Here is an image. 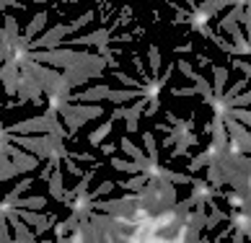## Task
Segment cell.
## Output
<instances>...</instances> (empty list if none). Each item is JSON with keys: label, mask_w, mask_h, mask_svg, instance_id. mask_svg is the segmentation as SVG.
I'll use <instances>...</instances> for the list:
<instances>
[{"label": "cell", "mask_w": 251, "mask_h": 243, "mask_svg": "<svg viewBox=\"0 0 251 243\" xmlns=\"http://www.w3.org/2000/svg\"><path fill=\"white\" fill-rule=\"evenodd\" d=\"M109 166L114 168V171H119V173H143V166L137 161H127V158H114L111 155Z\"/></svg>", "instance_id": "15"}, {"label": "cell", "mask_w": 251, "mask_h": 243, "mask_svg": "<svg viewBox=\"0 0 251 243\" xmlns=\"http://www.w3.org/2000/svg\"><path fill=\"white\" fill-rule=\"evenodd\" d=\"M16 176H21V173H18V168H16L13 163H8V166H0V181L16 179Z\"/></svg>", "instance_id": "35"}, {"label": "cell", "mask_w": 251, "mask_h": 243, "mask_svg": "<svg viewBox=\"0 0 251 243\" xmlns=\"http://www.w3.org/2000/svg\"><path fill=\"white\" fill-rule=\"evenodd\" d=\"M8 158H11L13 166L18 168V173H34L36 168L42 166V161H39L34 153L24 150V147H18V145H13V143H11V147H8Z\"/></svg>", "instance_id": "6"}, {"label": "cell", "mask_w": 251, "mask_h": 243, "mask_svg": "<svg viewBox=\"0 0 251 243\" xmlns=\"http://www.w3.org/2000/svg\"><path fill=\"white\" fill-rule=\"evenodd\" d=\"M197 65H200V68H210L212 60L207 57V54H197Z\"/></svg>", "instance_id": "40"}, {"label": "cell", "mask_w": 251, "mask_h": 243, "mask_svg": "<svg viewBox=\"0 0 251 243\" xmlns=\"http://www.w3.org/2000/svg\"><path fill=\"white\" fill-rule=\"evenodd\" d=\"M114 189H117V184L106 179V181H104V184H101V186H96V189H94V192H88V199H91V202H94V199H99V197H104V194H109V192H114Z\"/></svg>", "instance_id": "31"}, {"label": "cell", "mask_w": 251, "mask_h": 243, "mask_svg": "<svg viewBox=\"0 0 251 243\" xmlns=\"http://www.w3.org/2000/svg\"><path fill=\"white\" fill-rule=\"evenodd\" d=\"M70 34H73L70 24H57V26H52L50 31H42L36 39H31L29 52H34V49H57V47H62V39L70 36Z\"/></svg>", "instance_id": "4"}, {"label": "cell", "mask_w": 251, "mask_h": 243, "mask_svg": "<svg viewBox=\"0 0 251 243\" xmlns=\"http://www.w3.org/2000/svg\"><path fill=\"white\" fill-rule=\"evenodd\" d=\"M18 75H21V65L16 57H8L0 68V83H3L5 93L11 98H16V88H18Z\"/></svg>", "instance_id": "7"}, {"label": "cell", "mask_w": 251, "mask_h": 243, "mask_svg": "<svg viewBox=\"0 0 251 243\" xmlns=\"http://www.w3.org/2000/svg\"><path fill=\"white\" fill-rule=\"evenodd\" d=\"M226 104H228V109H230V106H246V104H251V93L241 91V93H236L233 98H228Z\"/></svg>", "instance_id": "34"}, {"label": "cell", "mask_w": 251, "mask_h": 243, "mask_svg": "<svg viewBox=\"0 0 251 243\" xmlns=\"http://www.w3.org/2000/svg\"><path fill=\"white\" fill-rule=\"evenodd\" d=\"M249 3L251 0H233V5H244V8H249Z\"/></svg>", "instance_id": "42"}, {"label": "cell", "mask_w": 251, "mask_h": 243, "mask_svg": "<svg viewBox=\"0 0 251 243\" xmlns=\"http://www.w3.org/2000/svg\"><path fill=\"white\" fill-rule=\"evenodd\" d=\"M230 225L236 228V233H241V236H249L251 233V220H249V212H241L238 210V215H230Z\"/></svg>", "instance_id": "19"}, {"label": "cell", "mask_w": 251, "mask_h": 243, "mask_svg": "<svg viewBox=\"0 0 251 243\" xmlns=\"http://www.w3.org/2000/svg\"><path fill=\"white\" fill-rule=\"evenodd\" d=\"M212 70V93L215 96H223V88L228 83V68H220V65H210Z\"/></svg>", "instance_id": "14"}, {"label": "cell", "mask_w": 251, "mask_h": 243, "mask_svg": "<svg viewBox=\"0 0 251 243\" xmlns=\"http://www.w3.org/2000/svg\"><path fill=\"white\" fill-rule=\"evenodd\" d=\"M117 147H119V145H111V143H106V140H104V143L99 145V150L104 153V155H114V153H117Z\"/></svg>", "instance_id": "39"}, {"label": "cell", "mask_w": 251, "mask_h": 243, "mask_svg": "<svg viewBox=\"0 0 251 243\" xmlns=\"http://www.w3.org/2000/svg\"><path fill=\"white\" fill-rule=\"evenodd\" d=\"M228 117L236 119V122H241V124H251V114H249L244 106H230V109H228Z\"/></svg>", "instance_id": "28"}, {"label": "cell", "mask_w": 251, "mask_h": 243, "mask_svg": "<svg viewBox=\"0 0 251 243\" xmlns=\"http://www.w3.org/2000/svg\"><path fill=\"white\" fill-rule=\"evenodd\" d=\"M246 83H249V78H241L236 83H230V88H223V101H228V98H233L236 93H241L246 88Z\"/></svg>", "instance_id": "30"}, {"label": "cell", "mask_w": 251, "mask_h": 243, "mask_svg": "<svg viewBox=\"0 0 251 243\" xmlns=\"http://www.w3.org/2000/svg\"><path fill=\"white\" fill-rule=\"evenodd\" d=\"M148 181V173H132V179H125V181H119L117 186H122L125 192H140L143 186Z\"/></svg>", "instance_id": "21"}, {"label": "cell", "mask_w": 251, "mask_h": 243, "mask_svg": "<svg viewBox=\"0 0 251 243\" xmlns=\"http://www.w3.org/2000/svg\"><path fill=\"white\" fill-rule=\"evenodd\" d=\"M111 127H114V119H106L104 124H99V127L94 129V132L88 135V143L94 145V147H99V145H101V143H104V140L111 135Z\"/></svg>", "instance_id": "18"}, {"label": "cell", "mask_w": 251, "mask_h": 243, "mask_svg": "<svg viewBox=\"0 0 251 243\" xmlns=\"http://www.w3.org/2000/svg\"><path fill=\"white\" fill-rule=\"evenodd\" d=\"M140 96H143L140 88H125V91H109L106 93V101H111V104H125V101L140 98Z\"/></svg>", "instance_id": "17"}, {"label": "cell", "mask_w": 251, "mask_h": 243, "mask_svg": "<svg viewBox=\"0 0 251 243\" xmlns=\"http://www.w3.org/2000/svg\"><path fill=\"white\" fill-rule=\"evenodd\" d=\"M148 60H151V73L158 75V73H161V52H158L155 44L148 47Z\"/></svg>", "instance_id": "27"}, {"label": "cell", "mask_w": 251, "mask_h": 243, "mask_svg": "<svg viewBox=\"0 0 251 243\" xmlns=\"http://www.w3.org/2000/svg\"><path fill=\"white\" fill-rule=\"evenodd\" d=\"M207 163H210V155H207V150H204V153H200L197 158H192L187 168H189V173H200V171H202V168L207 166Z\"/></svg>", "instance_id": "29"}, {"label": "cell", "mask_w": 251, "mask_h": 243, "mask_svg": "<svg viewBox=\"0 0 251 243\" xmlns=\"http://www.w3.org/2000/svg\"><path fill=\"white\" fill-rule=\"evenodd\" d=\"M47 181H50V197L57 199V202H62V197H65V186H62V171H60V166L52 168V176H50Z\"/></svg>", "instance_id": "13"}, {"label": "cell", "mask_w": 251, "mask_h": 243, "mask_svg": "<svg viewBox=\"0 0 251 243\" xmlns=\"http://www.w3.org/2000/svg\"><path fill=\"white\" fill-rule=\"evenodd\" d=\"M119 147H122V150H125L129 158H132V161L140 163V166H143V171L148 168V163H151V158H145V153H143L140 147H137V145H135V143H132V140H129L127 135H125L122 140H119Z\"/></svg>", "instance_id": "11"}, {"label": "cell", "mask_w": 251, "mask_h": 243, "mask_svg": "<svg viewBox=\"0 0 251 243\" xmlns=\"http://www.w3.org/2000/svg\"><path fill=\"white\" fill-rule=\"evenodd\" d=\"M187 153H189V147H187V145H174V150L169 153V158L174 161V158H181V155H187Z\"/></svg>", "instance_id": "38"}, {"label": "cell", "mask_w": 251, "mask_h": 243, "mask_svg": "<svg viewBox=\"0 0 251 243\" xmlns=\"http://www.w3.org/2000/svg\"><path fill=\"white\" fill-rule=\"evenodd\" d=\"M5 132L8 135H44V132H50V119H47V114L21 119V122H16V124H8Z\"/></svg>", "instance_id": "5"}, {"label": "cell", "mask_w": 251, "mask_h": 243, "mask_svg": "<svg viewBox=\"0 0 251 243\" xmlns=\"http://www.w3.org/2000/svg\"><path fill=\"white\" fill-rule=\"evenodd\" d=\"M218 29H220V31H228L230 36H233V42H236L233 47L238 49V54H249V52H251V44L246 42V34L238 29V24H236V21H228V18L223 16V18H220V24H218Z\"/></svg>", "instance_id": "8"}, {"label": "cell", "mask_w": 251, "mask_h": 243, "mask_svg": "<svg viewBox=\"0 0 251 243\" xmlns=\"http://www.w3.org/2000/svg\"><path fill=\"white\" fill-rule=\"evenodd\" d=\"M204 168H207V184H212L215 189H220V186H226V184H223V171H220L218 161H210Z\"/></svg>", "instance_id": "23"}, {"label": "cell", "mask_w": 251, "mask_h": 243, "mask_svg": "<svg viewBox=\"0 0 251 243\" xmlns=\"http://www.w3.org/2000/svg\"><path fill=\"white\" fill-rule=\"evenodd\" d=\"M29 101H31V104L44 106V88H42V83L36 80L29 70L21 68V75H18V88H16V101H13V104H8V109L29 104Z\"/></svg>", "instance_id": "1"}, {"label": "cell", "mask_w": 251, "mask_h": 243, "mask_svg": "<svg viewBox=\"0 0 251 243\" xmlns=\"http://www.w3.org/2000/svg\"><path fill=\"white\" fill-rule=\"evenodd\" d=\"M8 140H11L13 145H18V147H24V150L34 153L39 161H47V158L54 153L52 150V135L50 132H44V135H8Z\"/></svg>", "instance_id": "2"}, {"label": "cell", "mask_w": 251, "mask_h": 243, "mask_svg": "<svg viewBox=\"0 0 251 243\" xmlns=\"http://www.w3.org/2000/svg\"><path fill=\"white\" fill-rule=\"evenodd\" d=\"M171 93L174 96H194L197 91H194V86H181V88H171Z\"/></svg>", "instance_id": "37"}, {"label": "cell", "mask_w": 251, "mask_h": 243, "mask_svg": "<svg viewBox=\"0 0 251 243\" xmlns=\"http://www.w3.org/2000/svg\"><path fill=\"white\" fill-rule=\"evenodd\" d=\"M109 91H111V88L106 86V83H99V86L86 88V91H80V93H70V101H80V104H96V101L106 98Z\"/></svg>", "instance_id": "10"}, {"label": "cell", "mask_w": 251, "mask_h": 243, "mask_svg": "<svg viewBox=\"0 0 251 243\" xmlns=\"http://www.w3.org/2000/svg\"><path fill=\"white\" fill-rule=\"evenodd\" d=\"M228 5H233V0H202V3L197 5V11L204 13L207 18H212L215 13H220L223 8H228Z\"/></svg>", "instance_id": "16"}, {"label": "cell", "mask_w": 251, "mask_h": 243, "mask_svg": "<svg viewBox=\"0 0 251 243\" xmlns=\"http://www.w3.org/2000/svg\"><path fill=\"white\" fill-rule=\"evenodd\" d=\"M29 54H31V60L42 62V65H50V68L65 70V68H70V65L75 62L78 49H73V47H57V49H34Z\"/></svg>", "instance_id": "3"}, {"label": "cell", "mask_w": 251, "mask_h": 243, "mask_svg": "<svg viewBox=\"0 0 251 243\" xmlns=\"http://www.w3.org/2000/svg\"><path fill=\"white\" fill-rule=\"evenodd\" d=\"M223 197L228 199L230 207H236L241 212H249V197H241L238 192H223Z\"/></svg>", "instance_id": "24"}, {"label": "cell", "mask_w": 251, "mask_h": 243, "mask_svg": "<svg viewBox=\"0 0 251 243\" xmlns=\"http://www.w3.org/2000/svg\"><path fill=\"white\" fill-rule=\"evenodd\" d=\"M13 207H26V210H44L47 207V199L44 197H18L13 202Z\"/></svg>", "instance_id": "22"}, {"label": "cell", "mask_w": 251, "mask_h": 243, "mask_svg": "<svg viewBox=\"0 0 251 243\" xmlns=\"http://www.w3.org/2000/svg\"><path fill=\"white\" fill-rule=\"evenodd\" d=\"M163 179L171 181V184H189V186H192V179H194V176H189V173H176V171L163 168Z\"/></svg>", "instance_id": "26"}, {"label": "cell", "mask_w": 251, "mask_h": 243, "mask_svg": "<svg viewBox=\"0 0 251 243\" xmlns=\"http://www.w3.org/2000/svg\"><path fill=\"white\" fill-rule=\"evenodd\" d=\"M8 222H11V228H13V241H18V243H31V241H36V233H31L29 225H26V222L16 215V207H13L11 215H8Z\"/></svg>", "instance_id": "9"}, {"label": "cell", "mask_w": 251, "mask_h": 243, "mask_svg": "<svg viewBox=\"0 0 251 243\" xmlns=\"http://www.w3.org/2000/svg\"><path fill=\"white\" fill-rule=\"evenodd\" d=\"M31 3H47V0H31Z\"/></svg>", "instance_id": "43"}, {"label": "cell", "mask_w": 251, "mask_h": 243, "mask_svg": "<svg viewBox=\"0 0 251 243\" xmlns=\"http://www.w3.org/2000/svg\"><path fill=\"white\" fill-rule=\"evenodd\" d=\"M143 143L148 147V158H151V161H158V143H155V137H153L151 129H145V132H143Z\"/></svg>", "instance_id": "25"}, {"label": "cell", "mask_w": 251, "mask_h": 243, "mask_svg": "<svg viewBox=\"0 0 251 243\" xmlns=\"http://www.w3.org/2000/svg\"><path fill=\"white\" fill-rule=\"evenodd\" d=\"M230 68H238L241 73H244V78H249V75H251V65H249V62H244V60H230Z\"/></svg>", "instance_id": "36"}, {"label": "cell", "mask_w": 251, "mask_h": 243, "mask_svg": "<svg viewBox=\"0 0 251 243\" xmlns=\"http://www.w3.org/2000/svg\"><path fill=\"white\" fill-rule=\"evenodd\" d=\"M3 29H5V34L11 36V39H18V36H21V29H18V21L13 16H5L3 18Z\"/></svg>", "instance_id": "32"}, {"label": "cell", "mask_w": 251, "mask_h": 243, "mask_svg": "<svg viewBox=\"0 0 251 243\" xmlns=\"http://www.w3.org/2000/svg\"><path fill=\"white\" fill-rule=\"evenodd\" d=\"M31 184H34V176L29 173V176H26V179H24V181H18V184L13 186V189H11V192H8V194H5V197H3V199H8V202H11V204H13V202H16L18 197H24V192H26V189H31Z\"/></svg>", "instance_id": "20"}, {"label": "cell", "mask_w": 251, "mask_h": 243, "mask_svg": "<svg viewBox=\"0 0 251 243\" xmlns=\"http://www.w3.org/2000/svg\"><path fill=\"white\" fill-rule=\"evenodd\" d=\"M47 21H50V18H47V11H42V13H36L34 18H31V21H29V26H26V39H36V36H39L42 31H44V26H47Z\"/></svg>", "instance_id": "12"}, {"label": "cell", "mask_w": 251, "mask_h": 243, "mask_svg": "<svg viewBox=\"0 0 251 243\" xmlns=\"http://www.w3.org/2000/svg\"><path fill=\"white\" fill-rule=\"evenodd\" d=\"M174 52H176V54H184V52H192V42H189V44H179V47H174Z\"/></svg>", "instance_id": "41"}, {"label": "cell", "mask_w": 251, "mask_h": 243, "mask_svg": "<svg viewBox=\"0 0 251 243\" xmlns=\"http://www.w3.org/2000/svg\"><path fill=\"white\" fill-rule=\"evenodd\" d=\"M94 18H96V11H86V13H83V16H78L75 21L70 24V29H73V34H75L78 29H83V26H86V24H91V21H94Z\"/></svg>", "instance_id": "33"}]
</instances>
